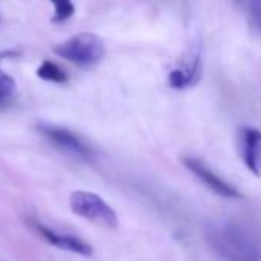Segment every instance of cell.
Returning a JSON list of instances; mask_svg holds the SVG:
<instances>
[{
	"label": "cell",
	"mask_w": 261,
	"mask_h": 261,
	"mask_svg": "<svg viewBox=\"0 0 261 261\" xmlns=\"http://www.w3.org/2000/svg\"><path fill=\"white\" fill-rule=\"evenodd\" d=\"M54 53L80 68H91L100 63L106 54L101 37L92 33H80L54 48Z\"/></svg>",
	"instance_id": "cell-1"
},
{
	"label": "cell",
	"mask_w": 261,
	"mask_h": 261,
	"mask_svg": "<svg viewBox=\"0 0 261 261\" xmlns=\"http://www.w3.org/2000/svg\"><path fill=\"white\" fill-rule=\"evenodd\" d=\"M71 211L95 224L108 229H115L118 226V217L115 211L97 194L88 191H75L69 197Z\"/></svg>",
	"instance_id": "cell-2"
},
{
	"label": "cell",
	"mask_w": 261,
	"mask_h": 261,
	"mask_svg": "<svg viewBox=\"0 0 261 261\" xmlns=\"http://www.w3.org/2000/svg\"><path fill=\"white\" fill-rule=\"evenodd\" d=\"M201 59H203V40L201 37H195V40L186 51V56L181 60L180 66L169 72L168 75L169 86L174 89H186L198 83L203 68Z\"/></svg>",
	"instance_id": "cell-3"
},
{
	"label": "cell",
	"mask_w": 261,
	"mask_h": 261,
	"mask_svg": "<svg viewBox=\"0 0 261 261\" xmlns=\"http://www.w3.org/2000/svg\"><path fill=\"white\" fill-rule=\"evenodd\" d=\"M39 130L49 143H53L56 148H59L60 151H63L75 159L91 160L94 157L92 149L77 134L71 133V130L66 127L42 123V124H39Z\"/></svg>",
	"instance_id": "cell-4"
},
{
	"label": "cell",
	"mask_w": 261,
	"mask_h": 261,
	"mask_svg": "<svg viewBox=\"0 0 261 261\" xmlns=\"http://www.w3.org/2000/svg\"><path fill=\"white\" fill-rule=\"evenodd\" d=\"M183 165L194 174V177H197L207 189H211L214 194L227 198V200H240L243 198V194L232 186L230 183H227L226 180H223L221 177H218L207 165H204L200 159H194V157H183L181 159Z\"/></svg>",
	"instance_id": "cell-5"
},
{
	"label": "cell",
	"mask_w": 261,
	"mask_h": 261,
	"mask_svg": "<svg viewBox=\"0 0 261 261\" xmlns=\"http://www.w3.org/2000/svg\"><path fill=\"white\" fill-rule=\"evenodd\" d=\"M240 155L244 166L261 177V130L253 127L240 129Z\"/></svg>",
	"instance_id": "cell-6"
},
{
	"label": "cell",
	"mask_w": 261,
	"mask_h": 261,
	"mask_svg": "<svg viewBox=\"0 0 261 261\" xmlns=\"http://www.w3.org/2000/svg\"><path fill=\"white\" fill-rule=\"evenodd\" d=\"M34 229L40 233V237H43L49 244L59 247V249H63V250H69V252H74L77 255H82V256H91L92 255V247L85 243L83 240L77 238V237H72V235H66V233H59L37 221L33 223Z\"/></svg>",
	"instance_id": "cell-7"
},
{
	"label": "cell",
	"mask_w": 261,
	"mask_h": 261,
	"mask_svg": "<svg viewBox=\"0 0 261 261\" xmlns=\"http://www.w3.org/2000/svg\"><path fill=\"white\" fill-rule=\"evenodd\" d=\"M37 75H39L42 80L53 82V83H66V82H68V74H66L59 65H56V63L51 62V60H45V62L39 66Z\"/></svg>",
	"instance_id": "cell-8"
},
{
	"label": "cell",
	"mask_w": 261,
	"mask_h": 261,
	"mask_svg": "<svg viewBox=\"0 0 261 261\" xmlns=\"http://www.w3.org/2000/svg\"><path fill=\"white\" fill-rule=\"evenodd\" d=\"M49 2L54 5V16H53L54 23H65L75 13L72 0H49Z\"/></svg>",
	"instance_id": "cell-9"
},
{
	"label": "cell",
	"mask_w": 261,
	"mask_h": 261,
	"mask_svg": "<svg viewBox=\"0 0 261 261\" xmlns=\"http://www.w3.org/2000/svg\"><path fill=\"white\" fill-rule=\"evenodd\" d=\"M8 53H4L0 54V62L4 60V57L7 56ZM16 92V82L14 79L7 74L2 68H0V105L5 103L8 98H11Z\"/></svg>",
	"instance_id": "cell-10"
},
{
	"label": "cell",
	"mask_w": 261,
	"mask_h": 261,
	"mask_svg": "<svg viewBox=\"0 0 261 261\" xmlns=\"http://www.w3.org/2000/svg\"><path fill=\"white\" fill-rule=\"evenodd\" d=\"M249 7H250L252 17H253L258 30L261 31V0H249Z\"/></svg>",
	"instance_id": "cell-11"
},
{
	"label": "cell",
	"mask_w": 261,
	"mask_h": 261,
	"mask_svg": "<svg viewBox=\"0 0 261 261\" xmlns=\"http://www.w3.org/2000/svg\"><path fill=\"white\" fill-rule=\"evenodd\" d=\"M241 261H261V252H255V253L249 255L247 258H244Z\"/></svg>",
	"instance_id": "cell-12"
}]
</instances>
